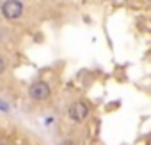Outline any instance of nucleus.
Segmentation results:
<instances>
[{
    "instance_id": "f257e3e1",
    "label": "nucleus",
    "mask_w": 151,
    "mask_h": 145,
    "mask_svg": "<svg viewBox=\"0 0 151 145\" xmlns=\"http://www.w3.org/2000/svg\"><path fill=\"white\" fill-rule=\"evenodd\" d=\"M23 13V4L20 0H6L2 6V14L7 20H18Z\"/></svg>"
},
{
    "instance_id": "f03ea898",
    "label": "nucleus",
    "mask_w": 151,
    "mask_h": 145,
    "mask_svg": "<svg viewBox=\"0 0 151 145\" xmlns=\"http://www.w3.org/2000/svg\"><path fill=\"white\" fill-rule=\"evenodd\" d=\"M68 115L71 120L75 122H84L87 117H89V106L82 101H77V103H73L68 110Z\"/></svg>"
},
{
    "instance_id": "7ed1b4c3",
    "label": "nucleus",
    "mask_w": 151,
    "mask_h": 145,
    "mask_svg": "<svg viewBox=\"0 0 151 145\" xmlns=\"http://www.w3.org/2000/svg\"><path fill=\"white\" fill-rule=\"evenodd\" d=\"M29 94H30V97H32V99L45 101V99H48V96H50V87H48V83H46V82H36V83L30 87Z\"/></svg>"
},
{
    "instance_id": "20e7f679",
    "label": "nucleus",
    "mask_w": 151,
    "mask_h": 145,
    "mask_svg": "<svg viewBox=\"0 0 151 145\" xmlns=\"http://www.w3.org/2000/svg\"><path fill=\"white\" fill-rule=\"evenodd\" d=\"M4 69H6V62H4V58L0 57V75L4 72Z\"/></svg>"
},
{
    "instance_id": "39448f33",
    "label": "nucleus",
    "mask_w": 151,
    "mask_h": 145,
    "mask_svg": "<svg viewBox=\"0 0 151 145\" xmlns=\"http://www.w3.org/2000/svg\"><path fill=\"white\" fill-rule=\"evenodd\" d=\"M60 145H75V141H69V140H66V141H62Z\"/></svg>"
},
{
    "instance_id": "423d86ee",
    "label": "nucleus",
    "mask_w": 151,
    "mask_h": 145,
    "mask_svg": "<svg viewBox=\"0 0 151 145\" xmlns=\"http://www.w3.org/2000/svg\"><path fill=\"white\" fill-rule=\"evenodd\" d=\"M0 108H2V110H7V106H6L4 103H0Z\"/></svg>"
}]
</instances>
